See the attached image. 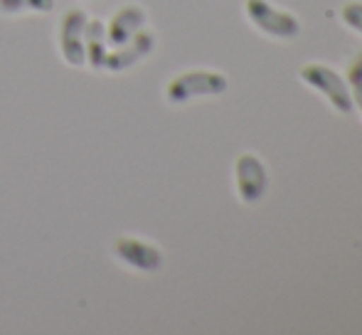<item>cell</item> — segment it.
I'll use <instances>...</instances> for the list:
<instances>
[{"instance_id": "cell-1", "label": "cell", "mask_w": 362, "mask_h": 335, "mask_svg": "<svg viewBox=\"0 0 362 335\" xmlns=\"http://www.w3.org/2000/svg\"><path fill=\"white\" fill-rule=\"evenodd\" d=\"M300 82L308 84L310 89L318 91L323 99H328V104L333 106L340 114H350L353 111V96H350V89L345 84V79L340 77L335 69L325 67V64L310 62L303 64L298 72Z\"/></svg>"}, {"instance_id": "cell-2", "label": "cell", "mask_w": 362, "mask_h": 335, "mask_svg": "<svg viewBox=\"0 0 362 335\" xmlns=\"http://www.w3.org/2000/svg\"><path fill=\"white\" fill-rule=\"evenodd\" d=\"M227 77L219 72H207V69H195V72L177 74L165 89V96L170 104H185L195 96H217L227 91Z\"/></svg>"}, {"instance_id": "cell-3", "label": "cell", "mask_w": 362, "mask_h": 335, "mask_svg": "<svg viewBox=\"0 0 362 335\" xmlns=\"http://www.w3.org/2000/svg\"><path fill=\"white\" fill-rule=\"evenodd\" d=\"M244 10H247L249 20H252L264 35H272V37L288 40V37H296L300 30V23L296 15L274 8L269 0H244Z\"/></svg>"}, {"instance_id": "cell-4", "label": "cell", "mask_w": 362, "mask_h": 335, "mask_svg": "<svg viewBox=\"0 0 362 335\" xmlns=\"http://www.w3.org/2000/svg\"><path fill=\"white\" fill-rule=\"evenodd\" d=\"M234 180H237L239 200L244 205H254L267 192L269 185L267 168H264V163L254 153L237 155V160H234Z\"/></svg>"}, {"instance_id": "cell-5", "label": "cell", "mask_w": 362, "mask_h": 335, "mask_svg": "<svg viewBox=\"0 0 362 335\" xmlns=\"http://www.w3.org/2000/svg\"><path fill=\"white\" fill-rule=\"evenodd\" d=\"M114 254L119 261L136 271H158L163 266V252L139 237H119L114 242Z\"/></svg>"}, {"instance_id": "cell-6", "label": "cell", "mask_w": 362, "mask_h": 335, "mask_svg": "<svg viewBox=\"0 0 362 335\" xmlns=\"http://www.w3.org/2000/svg\"><path fill=\"white\" fill-rule=\"evenodd\" d=\"M84 25H86V15L81 10H69L62 23V30H59V45H62L64 59L69 64H81L86 57V45L81 40V35L86 30Z\"/></svg>"}, {"instance_id": "cell-7", "label": "cell", "mask_w": 362, "mask_h": 335, "mask_svg": "<svg viewBox=\"0 0 362 335\" xmlns=\"http://www.w3.org/2000/svg\"><path fill=\"white\" fill-rule=\"evenodd\" d=\"M144 23H146V13L139 5H126V8H121L119 13L114 15L111 28H109L111 47H121V45H126L129 40H134L136 35L144 30Z\"/></svg>"}, {"instance_id": "cell-8", "label": "cell", "mask_w": 362, "mask_h": 335, "mask_svg": "<svg viewBox=\"0 0 362 335\" xmlns=\"http://www.w3.org/2000/svg\"><path fill=\"white\" fill-rule=\"evenodd\" d=\"M153 42H156L153 33H148V30H141V33L136 35L134 40H129L126 45H121L119 52H114L109 59H106V67H111V69H126V67H131V64H134L136 59H141L144 54L151 52Z\"/></svg>"}, {"instance_id": "cell-9", "label": "cell", "mask_w": 362, "mask_h": 335, "mask_svg": "<svg viewBox=\"0 0 362 335\" xmlns=\"http://www.w3.org/2000/svg\"><path fill=\"white\" fill-rule=\"evenodd\" d=\"M54 0H0V13H49Z\"/></svg>"}, {"instance_id": "cell-10", "label": "cell", "mask_w": 362, "mask_h": 335, "mask_svg": "<svg viewBox=\"0 0 362 335\" xmlns=\"http://www.w3.org/2000/svg\"><path fill=\"white\" fill-rule=\"evenodd\" d=\"M340 18H343V23L348 25V28H353L355 33L362 35V3H358V0L345 3L343 8H340Z\"/></svg>"}, {"instance_id": "cell-11", "label": "cell", "mask_w": 362, "mask_h": 335, "mask_svg": "<svg viewBox=\"0 0 362 335\" xmlns=\"http://www.w3.org/2000/svg\"><path fill=\"white\" fill-rule=\"evenodd\" d=\"M348 82L350 84H362V52L350 62L348 67Z\"/></svg>"}, {"instance_id": "cell-12", "label": "cell", "mask_w": 362, "mask_h": 335, "mask_svg": "<svg viewBox=\"0 0 362 335\" xmlns=\"http://www.w3.org/2000/svg\"><path fill=\"white\" fill-rule=\"evenodd\" d=\"M350 96H353V106H358L360 114H362V84H353V91H350Z\"/></svg>"}]
</instances>
